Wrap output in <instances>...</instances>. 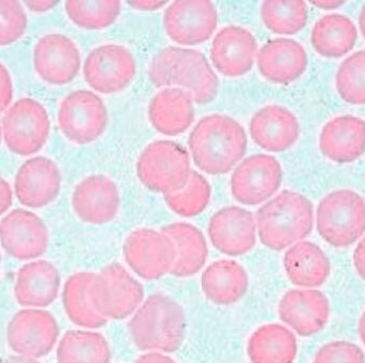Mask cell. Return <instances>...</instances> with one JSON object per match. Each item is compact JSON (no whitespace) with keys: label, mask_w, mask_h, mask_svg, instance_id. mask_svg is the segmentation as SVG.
<instances>
[{"label":"cell","mask_w":365,"mask_h":363,"mask_svg":"<svg viewBox=\"0 0 365 363\" xmlns=\"http://www.w3.org/2000/svg\"><path fill=\"white\" fill-rule=\"evenodd\" d=\"M283 265L289 281L302 289L321 287L331 272L329 257L312 242H298L289 247Z\"/></svg>","instance_id":"obj_28"},{"label":"cell","mask_w":365,"mask_h":363,"mask_svg":"<svg viewBox=\"0 0 365 363\" xmlns=\"http://www.w3.org/2000/svg\"><path fill=\"white\" fill-rule=\"evenodd\" d=\"M143 300V285L121 264H109L96 274L91 287L92 304L105 319H128L136 312Z\"/></svg>","instance_id":"obj_7"},{"label":"cell","mask_w":365,"mask_h":363,"mask_svg":"<svg viewBox=\"0 0 365 363\" xmlns=\"http://www.w3.org/2000/svg\"><path fill=\"white\" fill-rule=\"evenodd\" d=\"M132 6L139 9V10H154V9L160 8L166 4L165 1H132L130 2Z\"/></svg>","instance_id":"obj_45"},{"label":"cell","mask_w":365,"mask_h":363,"mask_svg":"<svg viewBox=\"0 0 365 363\" xmlns=\"http://www.w3.org/2000/svg\"><path fill=\"white\" fill-rule=\"evenodd\" d=\"M195 166L210 175L233 170L244 158L248 139L242 124L225 115H210L197 122L188 139Z\"/></svg>","instance_id":"obj_1"},{"label":"cell","mask_w":365,"mask_h":363,"mask_svg":"<svg viewBox=\"0 0 365 363\" xmlns=\"http://www.w3.org/2000/svg\"><path fill=\"white\" fill-rule=\"evenodd\" d=\"M0 263H1V255H0Z\"/></svg>","instance_id":"obj_50"},{"label":"cell","mask_w":365,"mask_h":363,"mask_svg":"<svg viewBox=\"0 0 365 363\" xmlns=\"http://www.w3.org/2000/svg\"><path fill=\"white\" fill-rule=\"evenodd\" d=\"M28 8L34 12H44V11L49 10L53 8L58 1H27L26 2Z\"/></svg>","instance_id":"obj_44"},{"label":"cell","mask_w":365,"mask_h":363,"mask_svg":"<svg viewBox=\"0 0 365 363\" xmlns=\"http://www.w3.org/2000/svg\"><path fill=\"white\" fill-rule=\"evenodd\" d=\"M218 25L216 6L208 0H179L164 15L166 34L184 46L202 44L212 38Z\"/></svg>","instance_id":"obj_13"},{"label":"cell","mask_w":365,"mask_h":363,"mask_svg":"<svg viewBox=\"0 0 365 363\" xmlns=\"http://www.w3.org/2000/svg\"><path fill=\"white\" fill-rule=\"evenodd\" d=\"M136 75V61L130 49L122 45L96 47L86 58L83 77L86 83L103 94L123 91Z\"/></svg>","instance_id":"obj_12"},{"label":"cell","mask_w":365,"mask_h":363,"mask_svg":"<svg viewBox=\"0 0 365 363\" xmlns=\"http://www.w3.org/2000/svg\"><path fill=\"white\" fill-rule=\"evenodd\" d=\"M134 363H178L173 358L158 352H148L141 355Z\"/></svg>","instance_id":"obj_43"},{"label":"cell","mask_w":365,"mask_h":363,"mask_svg":"<svg viewBox=\"0 0 365 363\" xmlns=\"http://www.w3.org/2000/svg\"><path fill=\"white\" fill-rule=\"evenodd\" d=\"M27 29V15L15 0H0V46L13 44Z\"/></svg>","instance_id":"obj_38"},{"label":"cell","mask_w":365,"mask_h":363,"mask_svg":"<svg viewBox=\"0 0 365 363\" xmlns=\"http://www.w3.org/2000/svg\"><path fill=\"white\" fill-rule=\"evenodd\" d=\"M257 53V40L248 29L227 26L212 40L210 60L225 76L240 77L253 68Z\"/></svg>","instance_id":"obj_20"},{"label":"cell","mask_w":365,"mask_h":363,"mask_svg":"<svg viewBox=\"0 0 365 363\" xmlns=\"http://www.w3.org/2000/svg\"><path fill=\"white\" fill-rule=\"evenodd\" d=\"M128 328L133 342L140 351L175 353L184 342V310L170 296L155 293L143 300Z\"/></svg>","instance_id":"obj_4"},{"label":"cell","mask_w":365,"mask_h":363,"mask_svg":"<svg viewBox=\"0 0 365 363\" xmlns=\"http://www.w3.org/2000/svg\"><path fill=\"white\" fill-rule=\"evenodd\" d=\"M121 8V1L118 0H68L66 2L68 19L75 25L87 30H101L113 25L119 17Z\"/></svg>","instance_id":"obj_35"},{"label":"cell","mask_w":365,"mask_h":363,"mask_svg":"<svg viewBox=\"0 0 365 363\" xmlns=\"http://www.w3.org/2000/svg\"><path fill=\"white\" fill-rule=\"evenodd\" d=\"M13 193L10 185L0 177V216L12 205Z\"/></svg>","instance_id":"obj_42"},{"label":"cell","mask_w":365,"mask_h":363,"mask_svg":"<svg viewBox=\"0 0 365 363\" xmlns=\"http://www.w3.org/2000/svg\"><path fill=\"white\" fill-rule=\"evenodd\" d=\"M61 173L51 158H30L17 171L15 195L24 206L44 208L57 199L61 190Z\"/></svg>","instance_id":"obj_18"},{"label":"cell","mask_w":365,"mask_h":363,"mask_svg":"<svg viewBox=\"0 0 365 363\" xmlns=\"http://www.w3.org/2000/svg\"><path fill=\"white\" fill-rule=\"evenodd\" d=\"M58 336L55 317L44 310L27 309L13 317L9 339L17 351L31 355L47 353Z\"/></svg>","instance_id":"obj_24"},{"label":"cell","mask_w":365,"mask_h":363,"mask_svg":"<svg viewBox=\"0 0 365 363\" xmlns=\"http://www.w3.org/2000/svg\"><path fill=\"white\" fill-rule=\"evenodd\" d=\"M9 363H34V362H27V360H15V362H11Z\"/></svg>","instance_id":"obj_48"},{"label":"cell","mask_w":365,"mask_h":363,"mask_svg":"<svg viewBox=\"0 0 365 363\" xmlns=\"http://www.w3.org/2000/svg\"><path fill=\"white\" fill-rule=\"evenodd\" d=\"M297 353L295 334L280 324H266L257 328L247 344L251 363H293Z\"/></svg>","instance_id":"obj_30"},{"label":"cell","mask_w":365,"mask_h":363,"mask_svg":"<svg viewBox=\"0 0 365 363\" xmlns=\"http://www.w3.org/2000/svg\"><path fill=\"white\" fill-rule=\"evenodd\" d=\"M48 242L46 225L29 210H12L0 221V244L14 259H38L46 252Z\"/></svg>","instance_id":"obj_15"},{"label":"cell","mask_w":365,"mask_h":363,"mask_svg":"<svg viewBox=\"0 0 365 363\" xmlns=\"http://www.w3.org/2000/svg\"><path fill=\"white\" fill-rule=\"evenodd\" d=\"M61 277L51 262L38 260L24 265L17 272L14 295L21 306L44 308L59 294Z\"/></svg>","instance_id":"obj_25"},{"label":"cell","mask_w":365,"mask_h":363,"mask_svg":"<svg viewBox=\"0 0 365 363\" xmlns=\"http://www.w3.org/2000/svg\"><path fill=\"white\" fill-rule=\"evenodd\" d=\"M1 128L4 143L12 153L29 156L44 147L51 122L42 104L26 98L9 107L2 118Z\"/></svg>","instance_id":"obj_8"},{"label":"cell","mask_w":365,"mask_h":363,"mask_svg":"<svg viewBox=\"0 0 365 363\" xmlns=\"http://www.w3.org/2000/svg\"><path fill=\"white\" fill-rule=\"evenodd\" d=\"M314 363H365V356L358 345L336 341L324 345L317 352Z\"/></svg>","instance_id":"obj_39"},{"label":"cell","mask_w":365,"mask_h":363,"mask_svg":"<svg viewBox=\"0 0 365 363\" xmlns=\"http://www.w3.org/2000/svg\"><path fill=\"white\" fill-rule=\"evenodd\" d=\"M358 330H359L360 338H361L362 343H364L365 347V310L362 313L361 317H360Z\"/></svg>","instance_id":"obj_46"},{"label":"cell","mask_w":365,"mask_h":363,"mask_svg":"<svg viewBox=\"0 0 365 363\" xmlns=\"http://www.w3.org/2000/svg\"><path fill=\"white\" fill-rule=\"evenodd\" d=\"M149 77L155 87L185 90L197 104H207L218 93L216 73L205 56L195 49L166 47L152 60Z\"/></svg>","instance_id":"obj_2"},{"label":"cell","mask_w":365,"mask_h":363,"mask_svg":"<svg viewBox=\"0 0 365 363\" xmlns=\"http://www.w3.org/2000/svg\"><path fill=\"white\" fill-rule=\"evenodd\" d=\"M192 96L179 88L158 92L149 105V119L158 132L178 136L186 132L195 120Z\"/></svg>","instance_id":"obj_26"},{"label":"cell","mask_w":365,"mask_h":363,"mask_svg":"<svg viewBox=\"0 0 365 363\" xmlns=\"http://www.w3.org/2000/svg\"><path fill=\"white\" fill-rule=\"evenodd\" d=\"M255 223L264 246L274 251L284 250L312 232V202L296 191H282L257 210Z\"/></svg>","instance_id":"obj_3"},{"label":"cell","mask_w":365,"mask_h":363,"mask_svg":"<svg viewBox=\"0 0 365 363\" xmlns=\"http://www.w3.org/2000/svg\"><path fill=\"white\" fill-rule=\"evenodd\" d=\"M13 98V83L10 73L0 62V113H4Z\"/></svg>","instance_id":"obj_40"},{"label":"cell","mask_w":365,"mask_h":363,"mask_svg":"<svg viewBox=\"0 0 365 363\" xmlns=\"http://www.w3.org/2000/svg\"><path fill=\"white\" fill-rule=\"evenodd\" d=\"M212 188L205 177L191 171L190 178L181 190L165 195V201L173 212L185 218L201 214L210 201Z\"/></svg>","instance_id":"obj_36"},{"label":"cell","mask_w":365,"mask_h":363,"mask_svg":"<svg viewBox=\"0 0 365 363\" xmlns=\"http://www.w3.org/2000/svg\"><path fill=\"white\" fill-rule=\"evenodd\" d=\"M251 138L268 152H284L299 138L297 118L289 109L268 105L257 111L250 121Z\"/></svg>","instance_id":"obj_22"},{"label":"cell","mask_w":365,"mask_h":363,"mask_svg":"<svg viewBox=\"0 0 365 363\" xmlns=\"http://www.w3.org/2000/svg\"><path fill=\"white\" fill-rule=\"evenodd\" d=\"M58 359L60 363H110L111 351L103 334L77 330L64 337Z\"/></svg>","instance_id":"obj_33"},{"label":"cell","mask_w":365,"mask_h":363,"mask_svg":"<svg viewBox=\"0 0 365 363\" xmlns=\"http://www.w3.org/2000/svg\"><path fill=\"white\" fill-rule=\"evenodd\" d=\"M308 66L306 49L292 39L268 41L257 53V68L264 78L278 85L297 81Z\"/></svg>","instance_id":"obj_21"},{"label":"cell","mask_w":365,"mask_h":363,"mask_svg":"<svg viewBox=\"0 0 365 363\" xmlns=\"http://www.w3.org/2000/svg\"><path fill=\"white\" fill-rule=\"evenodd\" d=\"M322 153L334 163L347 164L359 160L365 152V121L355 116L330 120L319 136Z\"/></svg>","instance_id":"obj_23"},{"label":"cell","mask_w":365,"mask_h":363,"mask_svg":"<svg viewBox=\"0 0 365 363\" xmlns=\"http://www.w3.org/2000/svg\"><path fill=\"white\" fill-rule=\"evenodd\" d=\"M336 85L345 102L365 104V51H357L343 61L336 73Z\"/></svg>","instance_id":"obj_37"},{"label":"cell","mask_w":365,"mask_h":363,"mask_svg":"<svg viewBox=\"0 0 365 363\" xmlns=\"http://www.w3.org/2000/svg\"><path fill=\"white\" fill-rule=\"evenodd\" d=\"M208 237L215 249L227 257L250 252L257 244L255 216L240 206L217 210L208 223Z\"/></svg>","instance_id":"obj_14"},{"label":"cell","mask_w":365,"mask_h":363,"mask_svg":"<svg viewBox=\"0 0 365 363\" xmlns=\"http://www.w3.org/2000/svg\"><path fill=\"white\" fill-rule=\"evenodd\" d=\"M248 287L246 270L234 260L212 262L202 272V292L210 302L218 306H230L240 302Z\"/></svg>","instance_id":"obj_27"},{"label":"cell","mask_w":365,"mask_h":363,"mask_svg":"<svg viewBox=\"0 0 365 363\" xmlns=\"http://www.w3.org/2000/svg\"><path fill=\"white\" fill-rule=\"evenodd\" d=\"M81 66L78 47L63 34H46L34 46V70L49 85L70 83L78 75Z\"/></svg>","instance_id":"obj_16"},{"label":"cell","mask_w":365,"mask_h":363,"mask_svg":"<svg viewBox=\"0 0 365 363\" xmlns=\"http://www.w3.org/2000/svg\"><path fill=\"white\" fill-rule=\"evenodd\" d=\"M96 274L77 272L66 280L62 292V304L68 319L81 327L102 328L108 319L94 308L91 300V287Z\"/></svg>","instance_id":"obj_32"},{"label":"cell","mask_w":365,"mask_h":363,"mask_svg":"<svg viewBox=\"0 0 365 363\" xmlns=\"http://www.w3.org/2000/svg\"><path fill=\"white\" fill-rule=\"evenodd\" d=\"M355 24L345 15L328 14L313 27L311 43L315 51L326 58H340L349 53L357 42Z\"/></svg>","instance_id":"obj_31"},{"label":"cell","mask_w":365,"mask_h":363,"mask_svg":"<svg viewBox=\"0 0 365 363\" xmlns=\"http://www.w3.org/2000/svg\"><path fill=\"white\" fill-rule=\"evenodd\" d=\"M354 265L360 278L365 281V236L354 251Z\"/></svg>","instance_id":"obj_41"},{"label":"cell","mask_w":365,"mask_h":363,"mask_svg":"<svg viewBox=\"0 0 365 363\" xmlns=\"http://www.w3.org/2000/svg\"><path fill=\"white\" fill-rule=\"evenodd\" d=\"M317 229L330 246L345 248L361 238L365 232V201L351 189L328 193L317 210Z\"/></svg>","instance_id":"obj_5"},{"label":"cell","mask_w":365,"mask_h":363,"mask_svg":"<svg viewBox=\"0 0 365 363\" xmlns=\"http://www.w3.org/2000/svg\"><path fill=\"white\" fill-rule=\"evenodd\" d=\"M136 169L139 181L163 195L181 190L192 171L187 150L171 140L150 143L139 156Z\"/></svg>","instance_id":"obj_6"},{"label":"cell","mask_w":365,"mask_h":363,"mask_svg":"<svg viewBox=\"0 0 365 363\" xmlns=\"http://www.w3.org/2000/svg\"><path fill=\"white\" fill-rule=\"evenodd\" d=\"M1 138H2V128H1V124H0V143H1Z\"/></svg>","instance_id":"obj_49"},{"label":"cell","mask_w":365,"mask_h":363,"mask_svg":"<svg viewBox=\"0 0 365 363\" xmlns=\"http://www.w3.org/2000/svg\"><path fill=\"white\" fill-rule=\"evenodd\" d=\"M281 321L298 336L319 334L327 325L330 306L325 294L314 289L289 290L278 306Z\"/></svg>","instance_id":"obj_17"},{"label":"cell","mask_w":365,"mask_h":363,"mask_svg":"<svg viewBox=\"0 0 365 363\" xmlns=\"http://www.w3.org/2000/svg\"><path fill=\"white\" fill-rule=\"evenodd\" d=\"M162 231L173 240L175 247V262L170 275L177 278L195 276L205 266L208 247L204 234L188 223H173Z\"/></svg>","instance_id":"obj_29"},{"label":"cell","mask_w":365,"mask_h":363,"mask_svg":"<svg viewBox=\"0 0 365 363\" xmlns=\"http://www.w3.org/2000/svg\"><path fill=\"white\" fill-rule=\"evenodd\" d=\"M359 27L365 39V4L364 8H362L361 13H360Z\"/></svg>","instance_id":"obj_47"},{"label":"cell","mask_w":365,"mask_h":363,"mask_svg":"<svg viewBox=\"0 0 365 363\" xmlns=\"http://www.w3.org/2000/svg\"><path fill=\"white\" fill-rule=\"evenodd\" d=\"M282 167L274 156L255 154L240 163L231 175V193L242 205L255 206L272 199L282 184Z\"/></svg>","instance_id":"obj_11"},{"label":"cell","mask_w":365,"mask_h":363,"mask_svg":"<svg viewBox=\"0 0 365 363\" xmlns=\"http://www.w3.org/2000/svg\"><path fill=\"white\" fill-rule=\"evenodd\" d=\"M72 206L83 223L98 225L110 223L120 208L117 185L106 175H90L75 187Z\"/></svg>","instance_id":"obj_19"},{"label":"cell","mask_w":365,"mask_h":363,"mask_svg":"<svg viewBox=\"0 0 365 363\" xmlns=\"http://www.w3.org/2000/svg\"><path fill=\"white\" fill-rule=\"evenodd\" d=\"M108 111L104 101L89 90H77L66 96L58 111L62 134L77 145H88L102 136L107 128Z\"/></svg>","instance_id":"obj_9"},{"label":"cell","mask_w":365,"mask_h":363,"mask_svg":"<svg viewBox=\"0 0 365 363\" xmlns=\"http://www.w3.org/2000/svg\"><path fill=\"white\" fill-rule=\"evenodd\" d=\"M261 17L270 31L291 36L306 26L308 6L302 0H267L262 4Z\"/></svg>","instance_id":"obj_34"},{"label":"cell","mask_w":365,"mask_h":363,"mask_svg":"<svg viewBox=\"0 0 365 363\" xmlns=\"http://www.w3.org/2000/svg\"><path fill=\"white\" fill-rule=\"evenodd\" d=\"M123 255L137 276L152 281L170 274L177 252L173 240L166 233L141 227L126 238Z\"/></svg>","instance_id":"obj_10"}]
</instances>
